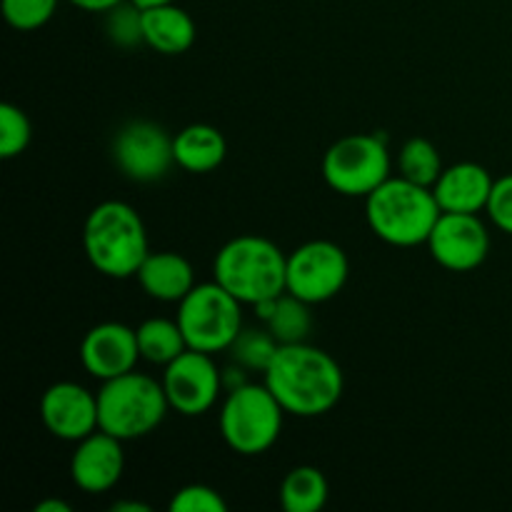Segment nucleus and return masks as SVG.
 Listing matches in <instances>:
<instances>
[{"label": "nucleus", "mask_w": 512, "mask_h": 512, "mask_svg": "<svg viewBox=\"0 0 512 512\" xmlns=\"http://www.w3.org/2000/svg\"><path fill=\"white\" fill-rule=\"evenodd\" d=\"M138 360H143L138 335H135V328H128L125 323H115V320L98 323L80 340V363L85 373L100 383L135 370Z\"/></svg>", "instance_id": "nucleus-14"}, {"label": "nucleus", "mask_w": 512, "mask_h": 512, "mask_svg": "<svg viewBox=\"0 0 512 512\" xmlns=\"http://www.w3.org/2000/svg\"><path fill=\"white\" fill-rule=\"evenodd\" d=\"M485 213L490 215L495 228L503 230L505 235H512V173L495 180Z\"/></svg>", "instance_id": "nucleus-29"}, {"label": "nucleus", "mask_w": 512, "mask_h": 512, "mask_svg": "<svg viewBox=\"0 0 512 512\" xmlns=\"http://www.w3.org/2000/svg\"><path fill=\"white\" fill-rule=\"evenodd\" d=\"M113 512H150V505L140 503V500H120V503H115Z\"/></svg>", "instance_id": "nucleus-32"}, {"label": "nucleus", "mask_w": 512, "mask_h": 512, "mask_svg": "<svg viewBox=\"0 0 512 512\" xmlns=\"http://www.w3.org/2000/svg\"><path fill=\"white\" fill-rule=\"evenodd\" d=\"M40 420L53 438L65 443H80L98 425V393L73 380L53 383L40 398Z\"/></svg>", "instance_id": "nucleus-13"}, {"label": "nucleus", "mask_w": 512, "mask_h": 512, "mask_svg": "<svg viewBox=\"0 0 512 512\" xmlns=\"http://www.w3.org/2000/svg\"><path fill=\"white\" fill-rule=\"evenodd\" d=\"M263 383L295 418H320L340 403L345 390L338 360L325 350L305 343L280 345Z\"/></svg>", "instance_id": "nucleus-1"}, {"label": "nucleus", "mask_w": 512, "mask_h": 512, "mask_svg": "<svg viewBox=\"0 0 512 512\" xmlns=\"http://www.w3.org/2000/svg\"><path fill=\"white\" fill-rule=\"evenodd\" d=\"M260 323L278 338L280 345L305 343L313 330V315H310V303L295 298L293 293L285 290L283 295L265 303L255 305Z\"/></svg>", "instance_id": "nucleus-20"}, {"label": "nucleus", "mask_w": 512, "mask_h": 512, "mask_svg": "<svg viewBox=\"0 0 512 512\" xmlns=\"http://www.w3.org/2000/svg\"><path fill=\"white\" fill-rule=\"evenodd\" d=\"M83 250L88 263L105 278H135L150 253L148 233L138 210L123 200L95 205L83 225Z\"/></svg>", "instance_id": "nucleus-2"}, {"label": "nucleus", "mask_w": 512, "mask_h": 512, "mask_svg": "<svg viewBox=\"0 0 512 512\" xmlns=\"http://www.w3.org/2000/svg\"><path fill=\"white\" fill-rule=\"evenodd\" d=\"M68 3L85 10V13H108L110 8H115V5L123 3V0H68Z\"/></svg>", "instance_id": "nucleus-30"}, {"label": "nucleus", "mask_w": 512, "mask_h": 512, "mask_svg": "<svg viewBox=\"0 0 512 512\" xmlns=\"http://www.w3.org/2000/svg\"><path fill=\"white\" fill-rule=\"evenodd\" d=\"M145 45L160 55H183L195 43V20L178 3L143 10Z\"/></svg>", "instance_id": "nucleus-18"}, {"label": "nucleus", "mask_w": 512, "mask_h": 512, "mask_svg": "<svg viewBox=\"0 0 512 512\" xmlns=\"http://www.w3.org/2000/svg\"><path fill=\"white\" fill-rule=\"evenodd\" d=\"M173 153L175 165H180L188 173L203 175L213 173L215 168L223 165L225 155H228V143L218 128L195 123L173 135Z\"/></svg>", "instance_id": "nucleus-19"}, {"label": "nucleus", "mask_w": 512, "mask_h": 512, "mask_svg": "<svg viewBox=\"0 0 512 512\" xmlns=\"http://www.w3.org/2000/svg\"><path fill=\"white\" fill-rule=\"evenodd\" d=\"M443 215L433 188L413 183L403 175H390L365 198V218L383 243L415 248L428 243L435 223Z\"/></svg>", "instance_id": "nucleus-3"}, {"label": "nucleus", "mask_w": 512, "mask_h": 512, "mask_svg": "<svg viewBox=\"0 0 512 512\" xmlns=\"http://www.w3.org/2000/svg\"><path fill=\"white\" fill-rule=\"evenodd\" d=\"M113 163L133 183H155L175 165L173 138L153 120H130L115 133Z\"/></svg>", "instance_id": "nucleus-10"}, {"label": "nucleus", "mask_w": 512, "mask_h": 512, "mask_svg": "<svg viewBox=\"0 0 512 512\" xmlns=\"http://www.w3.org/2000/svg\"><path fill=\"white\" fill-rule=\"evenodd\" d=\"M398 170L403 178L413 180V183L418 185H425V188H433V185L438 183L440 173L445 170V165L438 148H435L428 138H410L408 143L400 148Z\"/></svg>", "instance_id": "nucleus-24"}, {"label": "nucleus", "mask_w": 512, "mask_h": 512, "mask_svg": "<svg viewBox=\"0 0 512 512\" xmlns=\"http://www.w3.org/2000/svg\"><path fill=\"white\" fill-rule=\"evenodd\" d=\"M288 255L268 238L238 235L218 250L213 280L243 305H260L285 293Z\"/></svg>", "instance_id": "nucleus-4"}, {"label": "nucleus", "mask_w": 512, "mask_h": 512, "mask_svg": "<svg viewBox=\"0 0 512 512\" xmlns=\"http://www.w3.org/2000/svg\"><path fill=\"white\" fill-rule=\"evenodd\" d=\"M493 175L488 168L473 160H463L440 173L438 183L433 185L435 200L443 213H475L488 208L490 193H493Z\"/></svg>", "instance_id": "nucleus-16"}, {"label": "nucleus", "mask_w": 512, "mask_h": 512, "mask_svg": "<svg viewBox=\"0 0 512 512\" xmlns=\"http://www.w3.org/2000/svg\"><path fill=\"white\" fill-rule=\"evenodd\" d=\"M125 470L123 440L105 430H95L88 438L75 443L70 458V480L75 488L88 495H100L120 483Z\"/></svg>", "instance_id": "nucleus-15"}, {"label": "nucleus", "mask_w": 512, "mask_h": 512, "mask_svg": "<svg viewBox=\"0 0 512 512\" xmlns=\"http://www.w3.org/2000/svg\"><path fill=\"white\" fill-rule=\"evenodd\" d=\"M350 278V260L333 240H308L288 255L285 290L310 305L328 303Z\"/></svg>", "instance_id": "nucleus-9"}, {"label": "nucleus", "mask_w": 512, "mask_h": 512, "mask_svg": "<svg viewBox=\"0 0 512 512\" xmlns=\"http://www.w3.org/2000/svg\"><path fill=\"white\" fill-rule=\"evenodd\" d=\"M178 323L190 350L223 353L243 330V303L220 283H200L178 303Z\"/></svg>", "instance_id": "nucleus-7"}, {"label": "nucleus", "mask_w": 512, "mask_h": 512, "mask_svg": "<svg viewBox=\"0 0 512 512\" xmlns=\"http://www.w3.org/2000/svg\"><path fill=\"white\" fill-rule=\"evenodd\" d=\"M135 278L143 293L158 303H180L198 285L190 260L173 250H150Z\"/></svg>", "instance_id": "nucleus-17"}, {"label": "nucleus", "mask_w": 512, "mask_h": 512, "mask_svg": "<svg viewBox=\"0 0 512 512\" xmlns=\"http://www.w3.org/2000/svg\"><path fill=\"white\" fill-rule=\"evenodd\" d=\"M105 35L115 48L133 50L138 45H145L143 8H138L133 0H123L110 8L105 13Z\"/></svg>", "instance_id": "nucleus-25"}, {"label": "nucleus", "mask_w": 512, "mask_h": 512, "mask_svg": "<svg viewBox=\"0 0 512 512\" xmlns=\"http://www.w3.org/2000/svg\"><path fill=\"white\" fill-rule=\"evenodd\" d=\"M33 138V125L28 115L13 103L0 105V158H18L28 150Z\"/></svg>", "instance_id": "nucleus-26"}, {"label": "nucleus", "mask_w": 512, "mask_h": 512, "mask_svg": "<svg viewBox=\"0 0 512 512\" xmlns=\"http://www.w3.org/2000/svg\"><path fill=\"white\" fill-rule=\"evenodd\" d=\"M70 508L65 500L60 498H48V500H40L38 505H35V512H70Z\"/></svg>", "instance_id": "nucleus-31"}, {"label": "nucleus", "mask_w": 512, "mask_h": 512, "mask_svg": "<svg viewBox=\"0 0 512 512\" xmlns=\"http://www.w3.org/2000/svg\"><path fill=\"white\" fill-rule=\"evenodd\" d=\"M280 343L265 325L260 328H243L233 345L228 348L230 358L235 365L245 370V373H265L273 363L275 353H278Z\"/></svg>", "instance_id": "nucleus-23"}, {"label": "nucleus", "mask_w": 512, "mask_h": 512, "mask_svg": "<svg viewBox=\"0 0 512 512\" xmlns=\"http://www.w3.org/2000/svg\"><path fill=\"white\" fill-rule=\"evenodd\" d=\"M60 0H3L5 23L20 33L43 28L58 10Z\"/></svg>", "instance_id": "nucleus-27"}, {"label": "nucleus", "mask_w": 512, "mask_h": 512, "mask_svg": "<svg viewBox=\"0 0 512 512\" xmlns=\"http://www.w3.org/2000/svg\"><path fill=\"white\" fill-rule=\"evenodd\" d=\"M138 8H155V5H168V3H175V0H133Z\"/></svg>", "instance_id": "nucleus-33"}, {"label": "nucleus", "mask_w": 512, "mask_h": 512, "mask_svg": "<svg viewBox=\"0 0 512 512\" xmlns=\"http://www.w3.org/2000/svg\"><path fill=\"white\" fill-rule=\"evenodd\" d=\"M425 245L440 268L470 273L488 260L490 233L480 215L443 213Z\"/></svg>", "instance_id": "nucleus-12"}, {"label": "nucleus", "mask_w": 512, "mask_h": 512, "mask_svg": "<svg viewBox=\"0 0 512 512\" xmlns=\"http://www.w3.org/2000/svg\"><path fill=\"white\" fill-rule=\"evenodd\" d=\"M160 383L168 395L170 410L185 418H198L208 413L225 390L223 370L215 365L213 355L190 348L173 363L165 365Z\"/></svg>", "instance_id": "nucleus-11"}, {"label": "nucleus", "mask_w": 512, "mask_h": 512, "mask_svg": "<svg viewBox=\"0 0 512 512\" xmlns=\"http://www.w3.org/2000/svg\"><path fill=\"white\" fill-rule=\"evenodd\" d=\"M170 512H225L228 503L223 495L215 488L203 483L185 485V488L175 490L170 498Z\"/></svg>", "instance_id": "nucleus-28"}, {"label": "nucleus", "mask_w": 512, "mask_h": 512, "mask_svg": "<svg viewBox=\"0 0 512 512\" xmlns=\"http://www.w3.org/2000/svg\"><path fill=\"white\" fill-rule=\"evenodd\" d=\"M388 143L380 135L353 133L335 140L323 155V178L345 198H368L390 178Z\"/></svg>", "instance_id": "nucleus-8"}, {"label": "nucleus", "mask_w": 512, "mask_h": 512, "mask_svg": "<svg viewBox=\"0 0 512 512\" xmlns=\"http://www.w3.org/2000/svg\"><path fill=\"white\" fill-rule=\"evenodd\" d=\"M330 498L328 478L313 465L288 470L280 483V505L288 512H318Z\"/></svg>", "instance_id": "nucleus-21"}, {"label": "nucleus", "mask_w": 512, "mask_h": 512, "mask_svg": "<svg viewBox=\"0 0 512 512\" xmlns=\"http://www.w3.org/2000/svg\"><path fill=\"white\" fill-rule=\"evenodd\" d=\"M285 415L288 413L268 385L243 383L225 390L218 418L220 435L233 453L255 458L278 443Z\"/></svg>", "instance_id": "nucleus-6"}, {"label": "nucleus", "mask_w": 512, "mask_h": 512, "mask_svg": "<svg viewBox=\"0 0 512 512\" xmlns=\"http://www.w3.org/2000/svg\"><path fill=\"white\" fill-rule=\"evenodd\" d=\"M170 403L160 380L130 370L98 390V425L118 440H138L160 428Z\"/></svg>", "instance_id": "nucleus-5"}, {"label": "nucleus", "mask_w": 512, "mask_h": 512, "mask_svg": "<svg viewBox=\"0 0 512 512\" xmlns=\"http://www.w3.org/2000/svg\"><path fill=\"white\" fill-rule=\"evenodd\" d=\"M135 335H138L140 358L163 368L188 350V340L180 330L178 318H148L135 328Z\"/></svg>", "instance_id": "nucleus-22"}]
</instances>
